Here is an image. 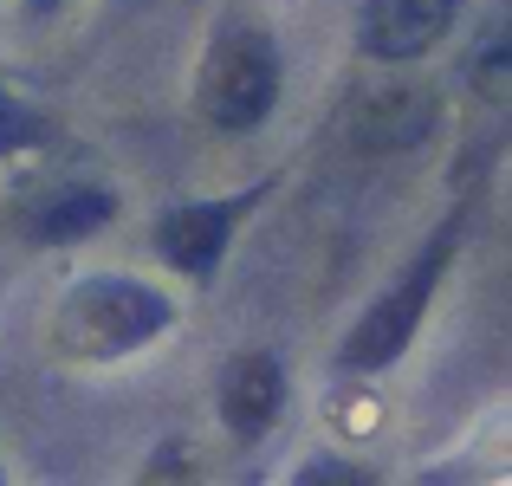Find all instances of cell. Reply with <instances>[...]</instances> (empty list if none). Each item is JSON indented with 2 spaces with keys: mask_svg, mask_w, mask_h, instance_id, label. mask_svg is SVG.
<instances>
[{
  "mask_svg": "<svg viewBox=\"0 0 512 486\" xmlns=\"http://www.w3.org/2000/svg\"><path fill=\"white\" fill-rule=\"evenodd\" d=\"M163 324H169V305L143 286H124V279H98V286H78L65 299V344L78 357H124Z\"/></svg>",
  "mask_w": 512,
  "mask_h": 486,
  "instance_id": "obj_1",
  "label": "cell"
},
{
  "mask_svg": "<svg viewBox=\"0 0 512 486\" xmlns=\"http://www.w3.org/2000/svg\"><path fill=\"white\" fill-rule=\"evenodd\" d=\"M448 253H454V227H441V234L428 240V253L409 266V279H396V286H389L383 299L357 318V331L344 337V350H338L344 370H383V363L402 357V344H409L415 324H422V305H428V292H435L441 260H448Z\"/></svg>",
  "mask_w": 512,
  "mask_h": 486,
  "instance_id": "obj_2",
  "label": "cell"
},
{
  "mask_svg": "<svg viewBox=\"0 0 512 486\" xmlns=\"http://www.w3.org/2000/svg\"><path fill=\"white\" fill-rule=\"evenodd\" d=\"M273 91H279V65H273V46L260 33H227L208 52V72H201V111H208V124L253 130L273 111Z\"/></svg>",
  "mask_w": 512,
  "mask_h": 486,
  "instance_id": "obj_3",
  "label": "cell"
},
{
  "mask_svg": "<svg viewBox=\"0 0 512 486\" xmlns=\"http://www.w3.org/2000/svg\"><path fill=\"white\" fill-rule=\"evenodd\" d=\"M454 26V0H363V46L376 59H415Z\"/></svg>",
  "mask_w": 512,
  "mask_h": 486,
  "instance_id": "obj_4",
  "label": "cell"
},
{
  "mask_svg": "<svg viewBox=\"0 0 512 486\" xmlns=\"http://www.w3.org/2000/svg\"><path fill=\"white\" fill-rule=\"evenodd\" d=\"M247 201H253V195H247ZM247 201L234 195V201H201V208H175L169 221L156 227V247H163V260L175 266V273H195V279H208Z\"/></svg>",
  "mask_w": 512,
  "mask_h": 486,
  "instance_id": "obj_5",
  "label": "cell"
},
{
  "mask_svg": "<svg viewBox=\"0 0 512 486\" xmlns=\"http://www.w3.org/2000/svg\"><path fill=\"white\" fill-rule=\"evenodd\" d=\"M279 396H286V383H279V363L273 357H234V370H227L221 383V415L234 435H266L279 415Z\"/></svg>",
  "mask_w": 512,
  "mask_h": 486,
  "instance_id": "obj_6",
  "label": "cell"
},
{
  "mask_svg": "<svg viewBox=\"0 0 512 486\" xmlns=\"http://www.w3.org/2000/svg\"><path fill=\"white\" fill-rule=\"evenodd\" d=\"M104 221H111V195H98V188H72V195H59L52 208H39L33 234L39 240H78V234H91V227H104Z\"/></svg>",
  "mask_w": 512,
  "mask_h": 486,
  "instance_id": "obj_7",
  "label": "cell"
},
{
  "mask_svg": "<svg viewBox=\"0 0 512 486\" xmlns=\"http://www.w3.org/2000/svg\"><path fill=\"white\" fill-rule=\"evenodd\" d=\"M474 78H480L487 91H506V85H512V26L487 39V52H480V72H474Z\"/></svg>",
  "mask_w": 512,
  "mask_h": 486,
  "instance_id": "obj_8",
  "label": "cell"
},
{
  "mask_svg": "<svg viewBox=\"0 0 512 486\" xmlns=\"http://www.w3.org/2000/svg\"><path fill=\"white\" fill-rule=\"evenodd\" d=\"M39 7H59V0H39Z\"/></svg>",
  "mask_w": 512,
  "mask_h": 486,
  "instance_id": "obj_9",
  "label": "cell"
}]
</instances>
